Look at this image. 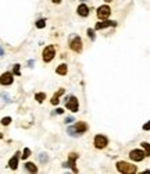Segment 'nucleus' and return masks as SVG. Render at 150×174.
<instances>
[{"label": "nucleus", "mask_w": 150, "mask_h": 174, "mask_svg": "<svg viewBox=\"0 0 150 174\" xmlns=\"http://www.w3.org/2000/svg\"><path fill=\"white\" fill-rule=\"evenodd\" d=\"M143 130H145V131H150V121H147L146 124L143 125Z\"/></svg>", "instance_id": "393cba45"}, {"label": "nucleus", "mask_w": 150, "mask_h": 174, "mask_svg": "<svg viewBox=\"0 0 150 174\" xmlns=\"http://www.w3.org/2000/svg\"><path fill=\"white\" fill-rule=\"evenodd\" d=\"M67 70H68L67 64H60V66L56 68V72H57L59 75H65V74H67Z\"/></svg>", "instance_id": "2eb2a0df"}, {"label": "nucleus", "mask_w": 150, "mask_h": 174, "mask_svg": "<svg viewBox=\"0 0 150 174\" xmlns=\"http://www.w3.org/2000/svg\"><path fill=\"white\" fill-rule=\"evenodd\" d=\"M115 167H117V170L122 174H135L138 171L136 166L128 163V162H118V163L115 164Z\"/></svg>", "instance_id": "f03ea898"}, {"label": "nucleus", "mask_w": 150, "mask_h": 174, "mask_svg": "<svg viewBox=\"0 0 150 174\" xmlns=\"http://www.w3.org/2000/svg\"><path fill=\"white\" fill-rule=\"evenodd\" d=\"M140 146L146 151V152H145V155H146V156H150V144H147V142H142Z\"/></svg>", "instance_id": "a211bd4d"}, {"label": "nucleus", "mask_w": 150, "mask_h": 174, "mask_svg": "<svg viewBox=\"0 0 150 174\" xmlns=\"http://www.w3.org/2000/svg\"><path fill=\"white\" fill-rule=\"evenodd\" d=\"M60 2H61V0H53V3H56V4L60 3Z\"/></svg>", "instance_id": "c756f323"}, {"label": "nucleus", "mask_w": 150, "mask_h": 174, "mask_svg": "<svg viewBox=\"0 0 150 174\" xmlns=\"http://www.w3.org/2000/svg\"><path fill=\"white\" fill-rule=\"evenodd\" d=\"M4 54V50H3V47H0V56H3Z\"/></svg>", "instance_id": "c85d7f7f"}, {"label": "nucleus", "mask_w": 150, "mask_h": 174, "mask_svg": "<svg viewBox=\"0 0 150 174\" xmlns=\"http://www.w3.org/2000/svg\"><path fill=\"white\" fill-rule=\"evenodd\" d=\"M65 107L68 109V110H71L72 113H77L79 110L78 99L75 98V96H70V98H67V100H65Z\"/></svg>", "instance_id": "20e7f679"}, {"label": "nucleus", "mask_w": 150, "mask_h": 174, "mask_svg": "<svg viewBox=\"0 0 150 174\" xmlns=\"http://www.w3.org/2000/svg\"><path fill=\"white\" fill-rule=\"evenodd\" d=\"M117 25V23L115 21H108V20H103L101 23L96 24L95 30L96 31H100V30H104V28H107V26H115Z\"/></svg>", "instance_id": "9d476101"}, {"label": "nucleus", "mask_w": 150, "mask_h": 174, "mask_svg": "<svg viewBox=\"0 0 150 174\" xmlns=\"http://www.w3.org/2000/svg\"><path fill=\"white\" fill-rule=\"evenodd\" d=\"M70 47L74 50L75 53H81L82 52V40L79 36H74L71 40H70Z\"/></svg>", "instance_id": "423d86ee"}, {"label": "nucleus", "mask_w": 150, "mask_h": 174, "mask_svg": "<svg viewBox=\"0 0 150 174\" xmlns=\"http://www.w3.org/2000/svg\"><path fill=\"white\" fill-rule=\"evenodd\" d=\"M88 36L92 40H95L96 36H95V32H93V30H92V28H89V30H88Z\"/></svg>", "instance_id": "b1692460"}, {"label": "nucleus", "mask_w": 150, "mask_h": 174, "mask_svg": "<svg viewBox=\"0 0 150 174\" xmlns=\"http://www.w3.org/2000/svg\"><path fill=\"white\" fill-rule=\"evenodd\" d=\"M25 169L29 171V173H38V167H36V164L31 163V162H26V163H25Z\"/></svg>", "instance_id": "dca6fc26"}, {"label": "nucleus", "mask_w": 150, "mask_h": 174, "mask_svg": "<svg viewBox=\"0 0 150 174\" xmlns=\"http://www.w3.org/2000/svg\"><path fill=\"white\" fill-rule=\"evenodd\" d=\"M110 14H111V10H110V7H108L107 4H103V6H100L97 9V17L101 21L107 20L108 17H110Z\"/></svg>", "instance_id": "0eeeda50"}, {"label": "nucleus", "mask_w": 150, "mask_h": 174, "mask_svg": "<svg viewBox=\"0 0 150 174\" xmlns=\"http://www.w3.org/2000/svg\"><path fill=\"white\" fill-rule=\"evenodd\" d=\"M54 56H56V47L54 46H46L45 47V50H43V53H42V57H43V61L45 63H50L53 59H54Z\"/></svg>", "instance_id": "7ed1b4c3"}, {"label": "nucleus", "mask_w": 150, "mask_h": 174, "mask_svg": "<svg viewBox=\"0 0 150 174\" xmlns=\"http://www.w3.org/2000/svg\"><path fill=\"white\" fill-rule=\"evenodd\" d=\"M39 160L42 162V163H46V162L49 160V156H47L46 153H40L39 155Z\"/></svg>", "instance_id": "6ab92c4d"}, {"label": "nucleus", "mask_w": 150, "mask_h": 174, "mask_svg": "<svg viewBox=\"0 0 150 174\" xmlns=\"http://www.w3.org/2000/svg\"><path fill=\"white\" fill-rule=\"evenodd\" d=\"M18 159H20V153H15L13 158L10 159V162H9V167H10L11 170H17V167H18Z\"/></svg>", "instance_id": "9b49d317"}, {"label": "nucleus", "mask_w": 150, "mask_h": 174, "mask_svg": "<svg viewBox=\"0 0 150 174\" xmlns=\"http://www.w3.org/2000/svg\"><path fill=\"white\" fill-rule=\"evenodd\" d=\"M88 124L84 121H78V123H75L74 125H71V127L67 128V132H68L71 137H79V135L82 134H85L86 131H88Z\"/></svg>", "instance_id": "f257e3e1"}, {"label": "nucleus", "mask_w": 150, "mask_h": 174, "mask_svg": "<svg viewBox=\"0 0 150 174\" xmlns=\"http://www.w3.org/2000/svg\"><path fill=\"white\" fill-rule=\"evenodd\" d=\"M64 92H65L64 89L60 88L59 91H57V92L54 93V96L52 98V105H54V106H56V105H59V102H60V96L64 95Z\"/></svg>", "instance_id": "ddd939ff"}, {"label": "nucleus", "mask_w": 150, "mask_h": 174, "mask_svg": "<svg viewBox=\"0 0 150 174\" xmlns=\"http://www.w3.org/2000/svg\"><path fill=\"white\" fill-rule=\"evenodd\" d=\"M108 144V139L107 137L104 135H96L95 137V141H93V145H95L96 149H104Z\"/></svg>", "instance_id": "39448f33"}, {"label": "nucleus", "mask_w": 150, "mask_h": 174, "mask_svg": "<svg viewBox=\"0 0 150 174\" xmlns=\"http://www.w3.org/2000/svg\"><path fill=\"white\" fill-rule=\"evenodd\" d=\"M64 121L67 123V124H68V123H72V121H74V117H65Z\"/></svg>", "instance_id": "a878e982"}, {"label": "nucleus", "mask_w": 150, "mask_h": 174, "mask_svg": "<svg viewBox=\"0 0 150 174\" xmlns=\"http://www.w3.org/2000/svg\"><path fill=\"white\" fill-rule=\"evenodd\" d=\"M0 84L2 85H11L13 84V74L11 72H3L0 75Z\"/></svg>", "instance_id": "1a4fd4ad"}, {"label": "nucleus", "mask_w": 150, "mask_h": 174, "mask_svg": "<svg viewBox=\"0 0 150 174\" xmlns=\"http://www.w3.org/2000/svg\"><path fill=\"white\" fill-rule=\"evenodd\" d=\"M54 113H56V114H63V113H64V110H63V109H57Z\"/></svg>", "instance_id": "bb28decb"}, {"label": "nucleus", "mask_w": 150, "mask_h": 174, "mask_svg": "<svg viewBox=\"0 0 150 174\" xmlns=\"http://www.w3.org/2000/svg\"><path fill=\"white\" fill-rule=\"evenodd\" d=\"M145 156H146V155H145V152L142 151V149H134V151H131V153H129L131 160H134V162L143 160Z\"/></svg>", "instance_id": "6e6552de"}, {"label": "nucleus", "mask_w": 150, "mask_h": 174, "mask_svg": "<svg viewBox=\"0 0 150 174\" xmlns=\"http://www.w3.org/2000/svg\"><path fill=\"white\" fill-rule=\"evenodd\" d=\"M77 11H78V14H79L81 17H88V16H89V7L86 6V4H84V3L79 4V6H78V10H77Z\"/></svg>", "instance_id": "f8f14e48"}, {"label": "nucleus", "mask_w": 150, "mask_h": 174, "mask_svg": "<svg viewBox=\"0 0 150 174\" xmlns=\"http://www.w3.org/2000/svg\"><path fill=\"white\" fill-rule=\"evenodd\" d=\"M20 68H21V66H20V64H15V66H14L13 72H14V74H15V75H20V74H21V72H20Z\"/></svg>", "instance_id": "412c9836"}, {"label": "nucleus", "mask_w": 150, "mask_h": 174, "mask_svg": "<svg viewBox=\"0 0 150 174\" xmlns=\"http://www.w3.org/2000/svg\"><path fill=\"white\" fill-rule=\"evenodd\" d=\"M2 98H3L4 100H6V102H10V99H9V96H6L4 93H2Z\"/></svg>", "instance_id": "cd10ccee"}, {"label": "nucleus", "mask_w": 150, "mask_h": 174, "mask_svg": "<svg viewBox=\"0 0 150 174\" xmlns=\"http://www.w3.org/2000/svg\"><path fill=\"white\" fill-rule=\"evenodd\" d=\"M35 99H36V102L42 103L43 100H45V99H46V93H43V92H39V93H36V95H35Z\"/></svg>", "instance_id": "f3484780"}, {"label": "nucleus", "mask_w": 150, "mask_h": 174, "mask_svg": "<svg viewBox=\"0 0 150 174\" xmlns=\"http://www.w3.org/2000/svg\"><path fill=\"white\" fill-rule=\"evenodd\" d=\"M63 167H71L74 173H78V169H77V166H75V160H74V159H70L68 162L63 163Z\"/></svg>", "instance_id": "4468645a"}, {"label": "nucleus", "mask_w": 150, "mask_h": 174, "mask_svg": "<svg viewBox=\"0 0 150 174\" xmlns=\"http://www.w3.org/2000/svg\"><path fill=\"white\" fill-rule=\"evenodd\" d=\"M45 25H46V21L45 20L36 21V26H38V28H45Z\"/></svg>", "instance_id": "5701e85b"}, {"label": "nucleus", "mask_w": 150, "mask_h": 174, "mask_svg": "<svg viewBox=\"0 0 150 174\" xmlns=\"http://www.w3.org/2000/svg\"><path fill=\"white\" fill-rule=\"evenodd\" d=\"M29 155H31V151L28 148H25V149H24V153H22V159H24V160L28 159V158H29Z\"/></svg>", "instance_id": "aec40b11"}, {"label": "nucleus", "mask_w": 150, "mask_h": 174, "mask_svg": "<svg viewBox=\"0 0 150 174\" xmlns=\"http://www.w3.org/2000/svg\"><path fill=\"white\" fill-rule=\"evenodd\" d=\"M11 123V117H4V118H2V124L3 125H9Z\"/></svg>", "instance_id": "4be33fe9"}]
</instances>
